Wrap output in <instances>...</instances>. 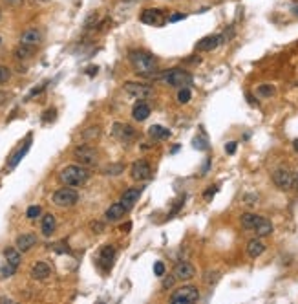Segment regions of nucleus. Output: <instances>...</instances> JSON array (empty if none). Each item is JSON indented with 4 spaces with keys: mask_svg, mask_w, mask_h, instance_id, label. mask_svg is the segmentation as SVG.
I'll list each match as a JSON object with an SVG mask.
<instances>
[{
    "mask_svg": "<svg viewBox=\"0 0 298 304\" xmlns=\"http://www.w3.org/2000/svg\"><path fill=\"white\" fill-rule=\"evenodd\" d=\"M31 2H37V4H46V2H49V0H31Z\"/></svg>",
    "mask_w": 298,
    "mask_h": 304,
    "instance_id": "nucleus-49",
    "label": "nucleus"
},
{
    "mask_svg": "<svg viewBox=\"0 0 298 304\" xmlns=\"http://www.w3.org/2000/svg\"><path fill=\"white\" fill-rule=\"evenodd\" d=\"M73 158L77 159V163H81L84 167H93L97 165L99 161V152L97 149H93L92 145H79L73 151Z\"/></svg>",
    "mask_w": 298,
    "mask_h": 304,
    "instance_id": "nucleus-4",
    "label": "nucleus"
},
{
    "mask_svg": "<svg viewBox=\"0 0 298 304\" xmlns=\"http://www.w3.org/2000/svg\"><path fill=\"white\" fill-rule=\"evenodd\" d=\"M264 251H265V244L262 242L260 236H256V238H252V240L247 242V255H249L251 258H258Z\"/></svg>",
    "mask_w": 298,
    "mask_h": 304,
    "instance_id": "nucleus-23",
    "label": "nucleus"
},
{
    "mask_svg": "<svg viewBox=\"0 0 298 304\" xmlns=\"http://www.w3.org/2000/svg\"><path fill=\"white\" fill-rule=\"evenodd\" d=\"M123 171H125V167L123 165H110L104 169V174H114V176H115V174H121Z\"/></svg>",
    "mask_w": 298,
    "mask_h": 304,
    "instance_id": "nucleus-35",
    "label": "nucleus"
},
{
    "mask_svg": "<svg viewBox=\"0 0 298 304\" xmlns=\"http://www.w3.org/2000/svg\"><path fill=\"white\" fill-rule=\"evenodd\" d=\"M264 216H260V214H254V213H243L240 216V224H242L243 229H247V231H254L260 220H262Z\"/></svg>",
    "mask_w": 298,
    "mask_h": 304,
    "instance_id": "nucleus-22",
    "label": "nucleus"
},
{
    "mask_svg": "<svg viewBox=\"0 0 298 304\" xmlns=\"http://www.w3.org/2000/svg\"><path fill=\"white\" fill-rule=\"evenodd\" d=\"M2 2L9 7H19V6H22V2H24V0H2Z\"/></svg>",
    "mask_w": 298,
    "mask_h": 304,
    "instance_id": "nucleus-41",
    "label": "nucleus"
},
{
    "mask_svg": "<svg viewBox=\"0 0 298 304\" xmlns=\"http://www.w3.org/2000/svg\"><path fill=\"white\" fill-rule=\"evenodd\" d=\"M125 92L128 94L130 97H134V99H146V97H150L154 94V88L152 84H146V83H132V81H128V83H125Z\"/></svg>",
    "mask_w": 298,
    "mask_h": 304,
    "instance_id": "nucleus-9",
    "label": "nucleus"
},
{
    "mask_svg": "<svg viewBox=\"0 0 298 304\" xmlns=\"http://www.w3.org/2000/svg\"><path fill=\"white\" fill-rule=\"evenodd\" d=\"M174 280H176V277H165V280H163V290H168V288H172V286H174Z\"/></svg>",
    "mask_w": 298,
    "mask_h": 304,
    "instance_id": "nucleus-40",
    "label": "nucleus"
},
{
    "mask_svg": "<svg viewBox=\"0 0 298 304\" xmlns=\"http://www.w3.org/2000/svg\"><path fill=\"white\" fill-rule=\"evenodd\" d=\"M0 19H2V11H0Z\"/></svg>",
    "mask_w": 298,
    "mask_h": 304,
    "instance_id": "nucleus-52",
    "label": "nucleus"
},
{
    "mask_svg": "<svg viewBox=\"0 0 298 304\" xmlns=\"http://www.w3.org/2000/svg\"><path fill=\"white\" fill-rule=\"evenodd\" d=\"M114 258H115V246H112V244L103 246V249L99 251V262L103 264L104 268H110Z\"/></svg>",
    "mask_w": 298,
    "mask_h": 304,
    "instance_id": "nucleus-20",
    "label": "nucleus"
},
{
    "mask_svg": "<svg viewBox=\"0 0 298 304\" xmlns=\"http://www.w3.org/2000/svg\"><path fill=\"white\" fill-rule=\"evenodd\" d=\"M28 149H29V141H28V143H26L24 147H22V149H19V151L15 152L13 156H11V159H9V167H15V165H17V163H19V161H21V159L24 158V154L28 152Z\"/></svg>",
    "mask_w": 298,
    "mask_h": 304,
    "instance_id": "nucleus-29",
    "label": "nucleus"
},
{
    "mask_svg": "<svg viewBox=\"0 0 298 304\" xmlns=\"http://www.w3.org/2000/svg\"><path fill=\"white\" fill-rule=\"evenodd\" d=\"M243 202H245L247 205H256V203H258V196H256V194H245V196H243Z\"/></svg>",
    "mask_w": 298,
    "mask_h": 304,
    "instance_id": "nucleus-37",
    "label": "nucleus"
},
{
    "mask_svg": "<svg viewBox=\"0 0 298 304\" xmlns=\"http://www.w3.org/2000/svg\"><path fill=\"white\" fill-rule=\"evenodd\" d=\"M154 174L152 165L146 161V159H138L132 167H130V176L134 181H146L150 180Z\"/></svg>",
    "mask_w": 298,
    "mask_h": 304,
    "instance_id": "nucleus-7",
    "label": "nucleus"
},
{
    "mask_svg": "<svg viewBox=\"0 0 298 304\" xmlns=\"http://www.w3.org/2000/svg\"><path fill=\"white\" fill-rule=\"evenodd\" d=\"M130 228H132V224H130V222H126L125 226H121V231H125V233H128V231H130Z\"/></svg>",
    "mask_w": 298,
    "mask_h": 304,
    "instance_id": "nucleus-45",
    "label": "nucleus"
},
{
    "mask_svg": "<svg viewBox=\"0 0 298 304\" xmlns=\"http://www.w3.org/2000/svg\"><path fill=\"white\" fill-rule=\"evenodd\" d=\"M150 114H152V108L148 106V103H145V101H138V103L134 104L132 108V118L136 119V121H146V119L150 118Z\"/></svg>",
    "mask_w": 298,
    "mask_h": 304,
    "instance_id": "nucleus-18",
    "label": "nucleus"
},
{
    "mask_svg": "<svg viewBox=\"0 0 298 304\" xmlns=\"http://www.w3.org/2000/svg\"><path fill=\"white\" fill-rule=\"evenodd\" d=\"M15 271H17V268H15L13 264L6 262L2 266V270H0V275H2V279H7V277L15 275Z\"/></svg>",
    "mask_w": 298,
    "mask_h": 304,
    "instance_id": "nucleus-32",
    "label": "nucleus"
},
{
    "mask_svg": "<svg viewBox=\"0 0 298 304\" xmlns=\"http://www.w3.org/2000/svg\"><path fill=\"white\" fill-rule=\"evenodd\" d=\"M42 42V31L39 28H28L21 33V44L26 46H39Z\"/></svg>",
    "mask_w": 298,
    "mask_h": 304,
    "instance_id": "nucleus-14",
    "label": "nucleus"
},
{
    "mask_svg": "<svg viewBox=\"0 0 298 304\" xmlns=\"http://www.w3.org/2000/svg\"><path fill=\"white\" fill-rule=\"evenodd\" d=\"M295 189H297V191H298V173L295 174Z\"/></svg>",
    "mask_w": 298,
    "mask_h": 304,
    "instance_id": "nucleus-47",
    "label": "nucleus"
},
{
    "mask_svg": "<svg viewBox=\"0 0 298 304\" xmlns=\"http://www.w3.org/2000/svg\"><path fill=\"white\" fill-rule=\"evenodd\" d=\"M2 50H4V39L0 37V53H2Z\"/></svg>",
    "mask_w": 298,
    "mask_h": 304,
    "instance_id": "nucleus-48",
    "label": "nucleus"
},
{
    "mask_svg": "<svg viewBox=\"0 0 298 304\" xmlns=\"http://www.w3.org/2000/svg\"><path fill=\"white\" fill-rule=\"evenodd\" d=\"M29 275H31L33 280H44V279H48V277L51 275V268H49V264H46V262H35Z\"/></svg>",
    "mask_w": 298,
    "mask_h": 304,
    "instance_id": "nucleus-19",
    "label": "nucleus"
},
{
    "mask_svg": "<svg viewBox=\"0 0 298 304\" xmlns=\"http://www.w3.org/2000/svg\"><path fill=\"white\" fill-rule=\"evenodd\" d=\"M35 244H37V236H35L33 233H24V235H19L17 236V240H15V246H17V249H19L21 253H28Z\"/></svg>",
    "mask_w": 298,
    "mask_h": 304,
    "instance_id": "nucleus-16",
    "label": "nucleus"
},
{
    "mask_svg": "<svg viewBox=\"0 0 298 304\" xmlns=\"http://www.w3.org/2000/svg\"><path fill=\"white\" fill-rule=\"evenodd\" d=\"M39 214H41V207H39V205H31V207H28V211H26V216H28L29 220L39 218Z\"/></svg>",
    "mask_w": 298,
    "mask_h": 304,
    "instance_id": "nucleus-33",
    "label": "nucleus"
},
{
    "mask_svg": "<svg viewBox=\"0 0 298 304\" xmlns=\"http://www.w3.org/2000/svg\"><path fill=\"white\" fill-rule=\"evenodd\" d=\"M194 147L196 149H200V151H207L208 145H207V139H200V138H196L194 139Z\"/></svg>",
    "mask_w": 298,
    "mask_h": 304,
    "instance_id": "nucleus-39",
    "label": "nucleus"
},
{
    "mask_svg": "<svg viewBox=\"0 0 298 304\" xmlns=\"http://www.w3.org/2000/svg\"><path fill=\"white\" fill-rule=\"evenodd\" d=\"M190 99H192V92H190V88H187V86H181L180 92H178V103L187 104V103H190Z\"/></svg>",
    "mask_w": 298,
    "mask_h": 304,
    "instance_id": "nucleus-28",
    "label": "nucleus"
},
{
    "mask_svg": "<svg viewBox=\"0 0 298 304\" xmlns=\"http://www.w3.org/2000/svg\"><path fill=\"white\" fill-rule=\"evenodd\" d=\"M4 258H6V262L13 264L15 268H19V266H21V260H22L21 251H19L17 248H7V249H4Z\"/></svg>",
    "mask_w": 298,
    "mask_h": 304,
    "instance_id": "nucleus-26",
    "label": "nucleus"
},
{
    "mask_svg": "<svg viewBox=\"0 0 298 304\" xmlns=\"http://www.w3.org/2000/svg\"><path fill=\"white\" fill-rule=\"evenodd\" d=\"M216 191H218V187H216V185H210V189H208V191H207L205 194H203V196H205V198H210L212 194H216Z\"/></svg>",
    "mask_w": 298,
    "mask_h": 304,
    "instance_id": "nucleus-43",
    "label": "nucleus"
},
{
    "mask_svg": "<svg viewBox=\"0 0 298 304\" xmlns=\"http://www.w3.org/2000/svg\"><path fill=\"white\" fill-rule=\"evenodd\" d=\"M225 152H227V154H234L236 152V141H229V143L225 145Z\"/></svg>",
    "mask_w": 298,
    "mask_h": 304,
    "instance_id": "nucleus-42",
    "label": "nucleus"
},
{
    "mask_svg": "<svg viewBox=\"0 0 298 304\" xmlns=\"http://www.w3.org/2000/svg\"><path fill=\"white\" fill-rule=\"evenodd\" d=\"M174 277H176V280H183V282L192 280L196 277V268L190 262H187V260L178 262L176 268H174Z\"/></svg>",
    "mask_w": 298,
    "mask_h": 304,
    "instance_id": "nucleus-11",
    "label": "nucleus"
},
{
    "mask_svg": "<svg viewBox=\"0 0 298 304\" xmlns=\"http://www.w3.org/2000/svg\"><path fill=\"white\" fill-rule=\"evenodd\" d=\"M273 183H275L278 189H282V191H289V189L295 187V174H293L289 169L280 167V169H276V171L273 173Z\"/></svg>",
    "mask_w": 298,
    "mask_h": 304,
    "instance_id": "nucleus-8",
    "label": "nucleus"
},
{
    "mask_svg": "<svg viewBox=\"0 0 298 304\" xmlns=\"http://www.w3.org/2000/svg\"><path fill=\"white\" fill-rule=\"evenodd\" d=\"M90 229L93 231V233H95V235H99V233H103V231H104V224H103V222H92Z\"/></svg>",
    "mask_w": 298,
    "mask_h": 304,
    "instance_id": "nucleus-36",
    "label": "nucleus"
},
{
    "mask_svg": "<svg viewBox=\"0 0 298 304\" xmlns=\"http://www.w3.org/2000/svg\"><path fill=\"white\" fill-rule=\"evenodd\" d=\"M154 273H156L158 277L165 275V264H163V262H156V264H154Z\"/></svg>",
    "mask_w": 298,
    "mask_h": 304,
    "instance_id": "nucleus-38",
    "label": "nucleus"
},
{
    "mask_svg": "<svg viewBox=\"0 0 298 304\" xmlns=\"http://www.w3.org/2000/svg\"><path fill=\"white\" fill-rule=\"evenodd\" d=\"M139 21L148 26H161V24H165V15L161 9H145L139 15Z\"/></svg>",
    "mask_w": 298,
    "mask_h": 304,
    "instance_id": "nucleus-12",
    "label": "nucleus"
},
{
    "mask_svg": "<svg viewBox=\"0 0 298 304\" xmlns=\"http://www.w3.org/2000/svg\"><path fill=\"white\" fill-rule=\"evenodd\" d=\"M126 213H128V209H126L121 202H115V203H112L110 207L106 209L104 216H106V220L108 222H117V220H121Z\"/></svg>",
    "mask_w": 298,
    "mask_h": 304,
    "instance_id": "nucleus-17",
    "label": "nucleus"
},
{
    "mask_svg": "<svg viewBox=\"0 0 298 304\" xmlns=\"http://www.w3.org/2000/svg\"><path fill=\"white\" fill-rule=\"evenodd\" d=\"M51 202L55 203L57 207H63V209H68V207H73L77 202H79V193H77L75 189H71V187H63V189H57L53 196H51Z\"/></svg>",
    "mask_w": 298,
    "mask_h": 304,
    "instance_id": "nucleus-3",
    "label": "nucleus"
},
{
    "mask_svg": "<svg viewBox=\"0 0 298 304\" xmlns=\"http://www.w3.org/2000/svg\"><path fill=\"white\" fill-rule=\"evenodd\" d=\"M273 231H275V228H273L271 220H267V218H262V220H260V224H258L256 228H254V233H256V236H260V238L273 235Z\"/></svg>",
    "mask_w": 298,
    "mask_h": 304,
    "instance_id": "nucleus-25",
    "label": "nucleus"
},
{
    "mask_svg": "<svg viewBox=\"0 0 298 304\" xmlns=\"http://www.w3.org/2000/svg\"><path fill=\"white\" fill-rule=\"evenodd\" d=\"M293 147H295V151L298 152V139H295V141H293Z\"/></svg>",
    "mask_w": 298,
    "mask_h": 304,
    "instance_id": "nucleus-50",
    "label": "nucleus"
},
{
    "mask_svg": "<svg viewBox=\"0 0 298 304\" xmlns=\"http://www.w3.org/2000/svg\"><path fill=\"white\" fill-rule=\"evenodd\" d=\"M128 61L132 64V68L136 70L138 76L143 77H152L158 72V59L143 50H134L128 53Z\"/></svg>",
    "mask_w": 298,
    "mask_h": 304,
    "instance_id": "nucleus-1",
    "label": "nucleus"
},
{
    "mask_svg": "<svg viewBox=\"0 0 298 304\" xmlns=\"http://www.w3.org/2000/svg\"><path fill=\"white\" fill-rule=\"evenodd\" d=\"M148 138L152 139V141H163V139L170 138V130L165 128L163 125H152L148 128Z\"/></svg>",
    "mask_w": 298,
    "mask_h": 304,
    "instance_id": "nucleus-24",
    "label": "nucleus"
},
{
    "mask_svg": "<svg viewBox=\"0 0 298 304\" xmlns=\"http://www.w3.org/2000/svg\"><path fill=\"white\" fill-rule=\"evenodd\" d=\"M112 134L119 139V141H123V143H130L134 139L138 138V132L134 128L132 125H126V123H115L114 125V128H112Z\"/></svg>",
    "mask_w": 298,
    "mask_h": 304,
    "instance_id": "nucleus-10",
    "label": "nucleus"
},
{
    "mask_svg": "<svg viewBox=\"0 0 298 304\" xmlns=\"http://www.w3.org/2000/svg\"><path fill=\"white\" fill-rule=\"evenodd\" d=\"M181 19H185V15H180V13H176V15H172L168 21L170 22H178V21H181Z\"/></svg>",
    "mask_w": 298,
    "mask_h": 304,
    "instance_id": "nucleus-44",
    "label": "nucleus"
},
{
    "mask_svg": "<svg viewBox=\"0 0 298 304\" xmlns=\"http://www.w3.org/2000/svg\"><path fill=\"white\" fill-rule=\"evenodd\" d=\"M6 94H4V92H0V104H2V103H4V101H6Z\"/></svg>",
    "mask_w": 298,
    "mask_h": 304,
    "instance_id": "nucleus-46",
    "label": "nucleus"
},
{
    "mask_svg": "<svg viewBox=\"0 0 298 304\" xmlns=\"http://www.w3.org/2000/svg\"><path fill=\"white\" fill-rule=\"evenodd\" d=\"M55 229H57V220H55V216L51 213L48 214H44L42 216V222H41V231H42V235L44 236H51L53 233H55Z\"/></svg>",
    "mask_w": 298,
    "mask_h": 304,
    "instance_id": "nucleus-21",
    "label": "nucleus"
},
{
    "mask_svg": "<svg viewBox=\"0 0 298 304\" xmlns=\"http://www.w3.org/2000/svg\"><path fill=\"white\" fill-rule=\"evenodd\" d=\"M222 42H223L222 35H208V37H203V39L196 44V50H198V51H212V50L218 48Z\"/></svg>",
    "mask_w": 298,
    "mask_h": 304,
    "instance_id": "nucleus-15",
    "label": "nucleus"
},
{
    "mask_svg": "<svg viewBox=\"0 0 298 304\" xmlns=\"http://www.w3.org/2000/svg\"><path fill=\"white\" fill-rule=\"evenodd\" d=\"M275 92L276 90H275V86H273V84H260V86L256 88V94L260 97H264V99L265 97H273L275 96Z\"/></svg>",
    "mask_w": 298,
    "mask_h": 304,
    "instance_id": "nucleus-30",
    "label": "nucleus"
},
{
    "mask_svg": "<svg viewBox=\"0 0 298 304\" xmlns=\"http://www.w3.org/2000/svg\"><path fill=\"white\" fill-rule=\"evenodd\" d=\"M196 301H200V291L196 286H181L170 295V303L192 304Z\"/></svg>",
    "mask_w": 298,
    "mask_h": 304,
    "instance_id": "nucleus-6",
    "label": "nucleus"
},
{
    "mask_svg": "<svg viewBox=\"0 0 298 304\" xmlns=\"http://www.w3.org/2000/svg\"><path fill=\"white\" fill-rule=\"evenodd\" d=\"M293 13H295V15H297V17H298V6H297V7H293Z\"/></svg>",
    "mask_w": 298,
    "mask_h": 304,
    "instance_id": "nucleus-51",
    "label": "nucleus"
},
{
    "mask_svg": "<svg viewBox=\"0 0 298 304\" xmlns=\"http://www.w3.org/2000/svg\"><path fill=\"white\" fill-rule=\"evenodd\" d=\"M35 53V46H26V44H21L19 48L15 50V57L19 61H26V59H31V55Z\"/></svg>",
    "mask_w": 298,
    "mask_h": 304,
    "instance_id": "nucleus-27",
    "label": "nucleus"
},
{
    "mask_svg": "<svg viewBox=\"0 0 298 304\" xmlns=\"http://www.w3.org/2000/svg\"><path fill=\"white\" fill-rule=\"evenodd\" d=\"M59 178H61V181H63L64 185L81 187L90 180V171H88V167L81 165V163H77V165H68L61 171Z\"/></svg>",
    "mask_w": 298,
    "mask_h": 304,
    "instance_id": "nucleus-2",
    "label": "nucleus"
},
{
    "mask_svg": "<svg viewBox=\"0 0 298 304\" xmlns=\"http://www.w3.org/2000/svg\"><path fill=\"white\" fill-rule=\"evenodd\" d=\"M160 79L165 84H168V86H174V88H176V86H185V84H188L192 81V77H190V74H188L187 70H181V68L168 70V72H165Z\"/></svg>",
    "mask_w": 298,
    "mask_h": 304,
    "instance_id": "nucleus-5",
    "label": "nucleus"
},
{
    "mask_svg": "<svg viewBox=\"0 0 298 304\" xmlns=\"http://www.w3.org/2000/svg\"><path fill=\"white\" fill-rule=\"evenodd\" d=\"M141 193H143V187H130V189H126L125 193L121 194V200L119 202L130 211L138 203L139 198H141Z\"/></svg>",
    "mask_w": 298,
    "mask_h": 304,
    "instance_id": "nucleus-13",
    "label": "nucleus"
},
{
    "mask_svg": "<svg viewBox=\"0 0 298 304\" xmlns=\"http://www.w3.org/2000/svg\"><path fill=\"white\" fill-rule=\"evenodd\" d=\"M9 77H11V72H9V68L0 64V84L7 83V81H9Z\"/></svg>",
    "mask_w": 298,
    "mask_h": 304,
    "instance_id": "nucleus-34",
    "label": "nucleus"
},
{
    "mask_svg": "<svg viewBox=\"0 0 298 304\" xmlns=\"http://www.w3.org/2000/svg\"><path fill=\"white\" fill-rule=\"evenodd\" d=\"M220 279H222V273H220V271H207V273L203 275V280H205L207 286H214Z\"/></svg>",
    "mask_w": 298,
    "mask_h": 304,
    "instance_id": "nucleus-31",
    "label": "nucleus"
}]
</instances>
